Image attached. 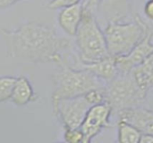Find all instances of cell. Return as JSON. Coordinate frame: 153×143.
<instances>
[{"label": "cell", "mask_w": 153, "mask_h": 143, "mask_svg": "<svg viewBox=\"0 0 153 143\" xmlns=\"http://www.w3.org/2000/svg\"><path fill=\"white\" fill-rule=\"evenodd\" d=\"M17 78L13 76H2L0 78V102L11 100Z\"/></svg>", "instance_id": "cell-16"}, {"label": "cell", "mask_w": 153, "mask_h": 143, "mask_svg": "<svg viewBox=\"0 0 153 143\" xmlns=\"http://www.w3.org/2000/svg\"><path fill=\"white\" fill-rule=\"evenodd\" d=\"M64 141L67 143H84V133L81 127L64 128Z\"/></svg>", "instance_id": "cell-17"}, {"label": "cell", "mask_w": 153, "mask_h": 143, "mask_svg": "<svg viewBox=\"0 0 153 143\" xmlns=\"http://www.w3.org/2000/svg\"><path fill=\"white\" fill-rule=\"evenodd\" d=\"M143 12L145 16L153 21V0H148L143 7Z\"/></svg>", "instance_id": "cell-19"}, {"label": "cell", "mask_w": 153, "mask_h": 143, "mask_svg": "<svg viewBox=\"0 0 153 143\" xmlns=\"http://www.w3.org/2000/svg\"><path fill=\"white\" fill-rule=\"evenodd\" d=\"M82 1V0H51L48 4V8L51 10L63 9L65 7H68V6L79 4Z\"/></svg>", "instance_id": "cell-18"}, {"label": "cell", "mask_w": 153, "mask_h": 143, "mask_svg": "<svg viewBox=\"0 0 153 143\" xmlns=\"http://www.w3.org/2000/svg\"><path fill=\"white\" fill-rule=\"evenodd\" d=\"M119 119L125 120L136 128L143 133L153 134V111L141 107H133L121 111L118 115Z\"/></svg>", "instance_id": "cell-11"}, {"label": "cell", "mask_w": 153, "mask_h": 143, "mask_svg": "<svg viewBox=\"0 0 153 143\" xmlns=\"http://www.w3.org/2000/svg\"><path fill=\"white\" fill-rule=\"evenodd\" d=\"M140 143H153V134L151 133H143Z\"/></svg>", "instance_id": "cell-21"}, {"label": "cell", "mask_w": 153, "mask_h": 143, "mask_svg": "<svg viewBox=\"0 0 153 143\" xmlns=\"http://www.w3.org/2000/svg\"><path fill=\"white\" fill-rule=\"evenodd\" d=\"M107 102L111 106L113 113L140 107L145 100L147 93L137 84L132 73L119 74L106 84Z\"/></svg>", "instance_id": "cell-5"}, {"label": "cell", "mask_w": 153, "mask_h": 143, "mask_svg": "<svg viewBox=\"0 0 153 143\" xmlns=\"http://www.w3.org/2000/svg\"><path fill=\"white\" fill-rule=\"evenodd\" d=\"M139 87L146 93L153 87V53L132 72Z\"/></svg>", "instance_id": "cell-14"}, {"label": "cell", "mask_w": 153, "mask_h": 143, "mask_svg": "<svg viewBox=\"0 0 153 143\" xmlns=\"http://www.w3.org/2000/svg\"><path fill=\"white\" fill-rule=\"evenodd\" d=\"M78 57L81 63L88 64L108 57L104 30L97 21V13L83 6L82 21L75 35Z\"/></svg>", "instance_id": "cell-3"}, {"label": "cell", "mask_w": 153, "mask_h": 143, "mask_svg": "<svg viewBox=\"0 0 153 143\" xmlns=\"http://www.w3.org/2000/svg\"><path fill=\"white\" fill-rule=\"evenodd\" d=\"M71 66L76 68H84L92 73L94 75H96L98 78H100L106 83L111 82L119 75L116 57L112 56H109L108 57L99 62L88 64L81 63L79 57H74V61Z\"/></svg>", "instance_id": "cell-9"}, {"label": "cell", "mask_w": 153, "mask_h": 143, "mask_svg": "<svg viewBox=\"0 0 153 143\" xmlns=\"http://www.w3.org/2000/svg\"><path fill=\"white\" fill-rule=\"evenodd\" d=\"M1 37L7 55L16 60L33 64L68 63L70 39L47 24L28 21L13 30L1 29Z\"/></svg>", "instance_id": "cell-1"}, {"label": "cell", "mask_w": 153, "mask_h": 143, "mask_svg": "<svg viewBox=\"0 0 153 143\" xmlns=\"http://www.w3.org/2000/svg\"><path fill=\"white\" fill-rule=\"evenodd\" d=\"M51 101L83 96L89 91L103 88L106 82L84 68L73 67L67 63L58 65L52 74Z\"/></svg>", "instance_id": "cell-2"}, {"label": "cell", "mask_w": 153, "mask_h": 143, "mask_svg": "<svg viewBox=\"0 0 153 143\" xmlns=\"http://www.w3.org/2000/svg\"><path fill=\"white\" fill-rule=\"evenodd\" d=\"M37 99V95L32 88L30 81L24 77L20 76L17 78L11 101L17 107H23Z\"/></svg>", "instance_id": "cell-13"}, {"label": "cell", "mask_w": 153, "mask_h": 143, "mask_svg": "<svg viewBox=\"0 0 153 143\" xmlns=\"http://www.w3.org/2000/svg\"><path fill=\"white\" fill-rule=\"evenodd\" d=\"M91 107L92 105L84 95L52 102L53 113L64 128L81 127L87 112Z\"/></svg>", "instance_id": "cell-6"}, {"label": "cell", "mask_w": 153, "mask_h": 143, "mask_svg": "<svg viewBox=\"0 0 153 143\" xmlns=\"http://www.w3.org/2000/svg\"><path fill=\"white\" fill-rule=\"evenodd\" d=\"M118 129V142L140 143L143 133L132 124L119 119L117 124Z\"/></svg>", "instance_id": "cell-15"}, {"label": "cell", "mask_w": 153, "mask_h": 143, "mask_svg": "<svg viewBox=\"0 0 153 143\" xmlns=\"http://www.w3.org/2000/svg\"><path fill=\"white\" fill-rule=\"evenodd\" d=\"M83 13V3L65 7L58 14V23L62 30L69 36L75 37Z\"/></svg>", "instance_id": "cell-12"}, {"label": "cell", "mask_w": 153, "mask_h": 143, "mask_svg": "<svg viewBox=\"0 0 153 143\" xmlns=\"http://www.w3.org/2000/svg\"><path fill=\"white\" fill-rule=\"evenodd\" d=\"M20 1H22V0H0V8L1 10L9 8Z\"/></svg>", "instance_id": "cell-20"}, {"label": "cell", "mask_w": 153, "mask_h": 143, "mask_svg": "<svg viewBox=\"0 0 153 143\" xmlns=\"http://www.w3.org/2000/svg\"><path fill=\"white\" fill-rule=\"evenodd\" d=\"M132 0H99V13L107 21H121L131 13Z\"/></svg>", "instance_id": "cell-10"}, {"label": "cell", "mask_w": 153, "mask_h": 143, "mask_svg": "<svg viewBox=\"0 0 153 143\" xmlns=\"http://www.w3.org/2000/svg\"><path fill=\"white\" fill-rule=\"evenodd\" d=\"M152 30L146 37L127 55L115 56L118 67L119 74H127L133 72L134 68L142 64L153 53Z\"/></svg>", "instance_id": "cell-8"}, {"label": "cell", "mask_w": 153, "mask_h": 143, "mask_svg": "<svg viewBox=\"0 0 153 143\" xmlns=\"http://www.w3.org/2000/svg\"><path fill=\"white\" fill-rule=\"evenodd\" d=\"M151 30V27L138 14L130 22H108L104 34L109 55L121 56L129 54Z\"/></svg>", "instance_id": "cell-4"}, {"label": "cell", "mask_w": 153, "mask_h": 143, "mask_svg": "<svg viewBox=\"0 0 153 143\" xmlns=\"http://www.w3.org/2000/svg\"><path fill=\"white\" fill-rule=\"evenodd\" d=\"M113 109L108 102L92 106L81 125L84 133V143H90L101 131L108 126Z\"/></svg>", "instance_id": "cell-7"}]
</instances>
